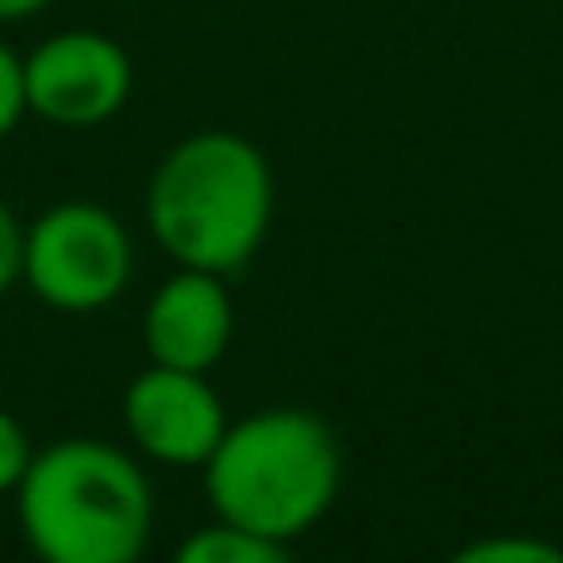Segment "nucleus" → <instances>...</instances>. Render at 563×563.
<instances>
[{"label": "nucleus", "mask_w": 563, "mask_h": 563, "mask_svg": "<svg viewBox=\"0 0 563 563\" xmlns=\"http://www.w3.org/2000/svg\"><path fill=\"white\" fill-rule=\"evenodd\" d=\"M15 515L40 563H139L154 534V489L109 440H55L30 455Z\"/></svg>", "instance_id": "nucleus-2"}, {"label": "nucleus", "mask_w": 563, "mask_h": 563, "mask_svg": "<svg viewBox=\"0 0 563 563\" xmlns=\"http://www.w3.org/2000/svg\"><path fill=\"white\" fill-rule=\"evenodd\" d=\"M20 247H25V228L0 203V297H5V287L20 277Z\"/></svg>", "instance_id": "nucleus-12"}, {"label": "nucleus", "mask_w": 563, "mask_h": 563, "mask_svg": "<svg viewBox=\"0 0 563 563\" xmlns=\"http://www.w3.org/2000/svg\"><path fill=\"white\" fill-rule=\"evenodd\" d=\"M30 435H25V426H20L15 416H10L5 406H0V495H10V489L25 479V470H30Z\"/></svg>", "instance_id": "nucleus-10"}, {"label": "nucleus", "mask_w": 563, "mask_h": 563, "mask_svg": "<svg viewBox=\"0 0 563 563\" xmlns=\"http://www.w3.org/2000/svg\"><path fill=\"white\" fill-rule=\"evenodd\" d=\"M203 485L223 525L287 544L336 505L341 445L327 420L301 406L253 410L243 426L223 430Z\"/></svg>", "instance_id": "nucleus-3"}, {"label": "nucleus", "mask_w": 563, "mask_h": 563, "mask_svg": "<svg viewBox=\"0 0 563 563\" xmlns=\"http://www.w3.org/2000/svg\"><path fill=\"white\" fill-rule=\"evenodd\" d=\"M25 114H30L25 109V59L0 40V139H5Z\"/></svg>", "instance_id": "nucleus-11"}, {"label": "nucleus", "mask_w": 563, "mask_h": 563, "mask_svg": "<svg viewBox=\"0 0 563 563\" xmlns=\"http://www.w3.org/2000/svg\"><path fill=\"white\" fill-rule=\"evenodd\" d=\"M134 273L129 233L99 203H55L25 228L20 277L55 311H104Z\"/></svg>", "instance_id": "nucleus-4"}, {"label": "nucleus", "mask_w": 563, "mask_h": 563, "mask_svg": "<svg viewBox=\"0 0 563 563\" xmlns=\"http://www.w3.org/2000/svg\"><path fill=\"white\" fill-rule=\"evenodd\" d=\"M233 297L218 273L178 267L144 307V346L148 361L178 371H213L233 341Z\"/></svg>", "instance_id": "nucleus-7"}, {"label": "nucleus", "mask_w": 563, "mask_h": 563, "mask_svg": "<svg viewBox=\"0 0 563 563\" xmlns=\"http://www.w3.org/2000/svg\"><path fill=\"white\" fill-rule=\"evenodd\" d=\"M450 563H563V549L539 534H485Z\"/></svg>", "instance_id": "nucleus-9"}, {"label": "nucleus", "mask_w": 563, "mask_h": 563, "mask_svg": "<svg viewBox=\"0 0 563 563\" xmlns=\"http://www.w3.org/2000/svg\"><path fill=\"white\" fill-rule=\"evenodd\" d=\"M134 95V59L99 30H59L25 55V109L55 129L109 124Z\"/></svg>", "instance_id": "nucleus-5"}, {"label": "nucleus", "mask_w": 563, "mask_h": 563, "mask_svg": "<svg viewBox=\"0 0 563 563\" xmlns=\"http://www.w3.org/2000/svg\"><path fill=\"white\" fill-rule=\"evenodd\" d=\"M277 208L273 164L233 129L188 134L158 158L148 178V233L178 267L238 273L267 243Z\"/></svg>", "instance_id": "nucleus-1"}, {"label": "nucleus", "mask_w": 563, "mask_h": 563, "mask_svg": "<svg viewBox=\"0 0 563 563\" xmlns=\"http://www.w3.org/2000/svg\"><path fill=\"white\" fill-rule=\"evenodd\" d=\"M45 5H55V0H0V20H30Z\"/></svg>", "instance_id": "nucleus-13"}, {"label": "nucleus", "mask_w": 563, "mask_h": 563, "mask_svg": "<svg viewBox=\"0 0 563 563\" xmlns=\"http://www.w3.org/2000/svg\"><path fill=\"white\" fill-rule=\"evenodd\" d=\"M124 430L139 455L174 470H203L228 430V410L203 371L154 361L124 390Z\"/></svg>", "instance_id": "nucleus-6"}, {"label": "nucleus", "mask_w": 563, "mask_h": 563, "mask_svg": "<svg viewBox=\"0 0 563 563\" xmlns=\"http://www.w3.org/2000/svg\"><path fill=\"white\" fill-rule=\"evenodd\" d=\"M174 563H297L287 554L282 539H267V534H247L238 525H208L198 534H188L178 544Z\"/></svg>", "instance_id": "nucleus-8"}]
</instances>
